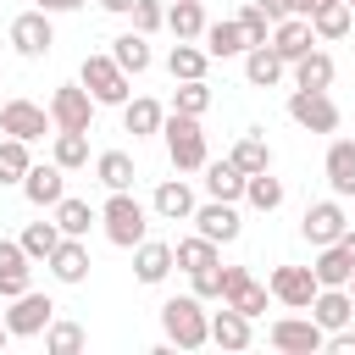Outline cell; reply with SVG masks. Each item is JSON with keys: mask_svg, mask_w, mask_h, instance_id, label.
Returning <instances> with one entry per match:
<instances>
[{"mask_svg": "<svg viewBox=\"0 0 355 355\" xmlns=\"http://www.w3.org/2000/svg\"><path fill=\"white\" fill-rule=\"evenodd\" d=\"M200 44L222 61V55H244L250 50V39H244V28H239V17H227V22H205V33H200Z\"/></svg>", "mask_w": 355, "mask_h": 355, "instance_id": "obj_26", "label": "cell"}, {"mask_svg": "<svg viewBox=\"0 0 355 355\" xmlns=\"http://www.w3.org/2000/svg\"><path fill=\"white\" fill-rule=\"evenodd\" d=\"M11 44H17V55H28V61H39V55H50V44H55V28H50V11H22V17H11Z\"/></svg>", "mask_w": 355, "mask_h": 355, "instance_id": "obj_11", "label": "cell"}, {"mask_svg": "<svg viewBox=\"0 0 355 355\" xmlns=\"http://www.w3.org/2000/svg\"><path fill=\"white\" fill-rule=\"evenodd\" d=\"M338 244H344V250L355 255V227H344V239H338Z\"/></svg>", "mask_w": 355, "mask_h": 355, "instance_id": "obj_52", "label": "cell"}, {"mask_svg": "<svg viewBox=\"0 0 355 355\" xmlns=\"http://www.w3.org/2000/svg\"><path fill=\"white\" fill-rule=\"evenodd\" d=\"M55 227H61L67 239H83V233L94 227V205H89V200H72V194H67V200L55 205Z\"/></svg>", "mask_w": 355, "mask_h": 355, "instance_id": "obj_36", "label": "cell"}, {"mask_svg": "<svg viewBox=\"0 0 355 355\" xmlns=\"http://www.w3.org/2000/svg\"><path fill=\"white\" fill-rule=\"evenodd\" d=\"M0 78H6V67H0Z\"/></svg>", "mask_w": 355, "mask_h": 355, "instance_id": "obj_56", "label": "cell"}, {"mask_svg": "<svg viewBox=\"0 0 355 355\" xmlns=\"http://www.w3.org/2000/svg\"><path fill=\"white\" fill-rule=\"evenodd\" d=\"M67 166H28V178H22V194H28V205H61L67 200V178H61Z\"/></svg>", "mask_w": 355, "mask_h": 355, "instance_id": "obj_17", "label": "cell"}, {"mask_svg": "<svg viewBox=\"0 0 355 355\" xmlns=\"http://www.w3.org/2000/svg\"><path fill=\"white\" fill-rule=\"evenodd\" d=\"M227 161H233L244 178H250V172H266V166H272V144H266L261 133H244V139L233 144V155H227Z\"/></svg>", "mask_w": 355, "mask_h": 355, "instance_id": "obj_32", "label": "cell"}, {"mask_svg": "<svg viewBox=\"0 0 355 355\" xmlns=\"http://www.w3.org/2000/svg\"><path fill=\"white\" fill-rule=\"evenodd\" d=\"M55 322V300L50 294H17L11 300V311H6V327H11V338H39L44 327Z\"/></svg>", "mask_w": 355, "mask_h": 355, "instance_id": "obj_8", "label": "cell"}, {"mask_svg": "<svg viewBox=\"0 0 355 355\" xmlns=\"http://www.w3.org/2000/svg\"><path fill=\"white\" fill-rule=\"evenodd\" d=\"M311 316H316L327 333H333V327H349V316H355V294H349V288H316Z\"/></svg>", "mask_w": 355, "mask_h": 355, "instance_id": "obj_23", "label": "cell"}, {"mask_svg": "<svg viewBox=\"0 0 355 355\" xmlns=\"http://www.w3.org/2000/svg\"><path fill=\"white\" fill-rule=\"evenodd\" d=\"M33 6H39V11H78L83 0H33Z\"/></svg>", "mask_w": 355, "mask_h": 355, "instance_id": "obj_50", "label": "cell"}, {"mask_svg": "<svg viewBox=\"0 0 355 355\" xmlns=\"http://www.w3.org/2000/svg\"><path fill=\"white\" fill-rule=\"evenodd\" d=\"M166 28H172V39H200V33H205L200 0H172V6H166Z\"/></svg>", "mask_w": 355, "mask_h": 355, "instance_id": "obj_34", "label": "cell"}, {"mask_svg": "<svg viewBox=\"0 0 355 355\" xmlns=\"http://www.w3.org/2000/svg\"><path fill=\"white\" fill-rule=\"evenodd\" d=\"M344 6H349V11H355V0H344Z\"/></svg>", "mask_w": 355, "mask_h": 355, "instance_id": "obj_55", "label": "cell"}, {"mask_svg": "<svg viewBox=\"0 0 355 355\" xmlns=\"http://www.w3.org/2000/svg\"><path fill=\"white\" fill-rule=\"evenodd\" d=\"M189 277H194V294L200 300H222V261H211V266H200Z\"/></svg>", "mask_w": 355, "mask_h": 355, "instance_id": "obj_46", "label": "cell"}, {"mask_svg": "<svg viewBox=\"0 0 355 355\" xmlns=\"http://www.w3.org/2000/svg\"><path fill=\"white\" fill-rule=\"evenodd\" d=\"M283 67H288V61H283L272 44H250V50H244V78H250L255 89H272V83H283Z\"/></svg>", "mask_w": 355, "mask_h": 355, "instance_id": "obj_24", "label": "cell"}, {"mask_svg": "<svg viewBox=\"0 0 355 355\" xmlns=\"http://www.w3.org/2000/svg\"><path fill=\"white\" fill-rule=\"evenodd\" d=\"M172 255H178V266H183V272H200V266H211V261H216V239H205V233L178 239V244H172Z\"/></svg>", "mask_w": 355, "mask_h": 355, "instance_id": "obj_39", "label": "cell"}, {"mask_svg": "<svg viewBox=\"0 0 355 355\" xmlns=\"http://www.w3.org/2000/svg\"><path fill=\"white\" fill-rule=\"evenodd\" d=\"M94 178H100L105 189H133V155H128V150L94 155Z\"/></svg>", "mask_w": 355, "mask_h": 355, "instance_id": "obj_33", "label": "cell"}, {"mask_svg": "<svg viewBox=\"0 0 355 355\" xmlns=\"http://www.w3.org/2000/svg\"><path fill=\"white\" fill-rule=\"evenodd\" d=\"M100 6H105V11H116V17H128V11L139 6V0H100Z\"/></svg>", "mask_w": 355, "mask_h": 355, "instance_id": "obj_51", "label": "cell"}, {"mask_svg": "<svg viewBox=\"0 0 355 355\" xmlns=\"http://www.w3.org/2000/svg\"><path fill=\"white\" fill-rule=\"evenodd\" d=\"M266 300H272V288L255 283L250 266H222V305H233V311H244V316L255 322V316L266 311Z\"/></svg>", "mask_w": 355, "mask_h": 355, "instance_id": "obj_7", "label": "cell"}, {"mask_svg": "<svg viewBox=\"0 0 355 355\" xmlns=\"http://www.w3.org/2000/svg\"><path fill=\"white\" fill-rule=\"evenodd\" d=\"M333 83V55L327 50H305L294 61V89H327Z\"/></svg>", "mask_w": 355, "mask_h": 355, "instance_id": "obj_31", "label": "cell"}, {"mask_svg": "<svg viewBox=\"0 0 355 355\" xmlns=\"http://www.w3.org/2000/svg\"><path fill=\"white\" fill-rule=\"evenodd\" d=\"M349 22H355V11L344 6V0H327L316 17H311V28H316V39H344L349 33Z\"/></svg>", "mask_w": 355, "mask_h": 355, "instance_id": "obj_40", "label": "cell"}, {"mask_svg": "<svg viewBox=\"0 0 355 355\" xmlns=\"http://www.w3.org/2000/svg\"><path fill=\"white\" fill-rule=\"evenodd\" d=\"M172 266H178L172 244H161V239H144V244H133V277H139V283H161Z\"/></svg>", "mask_w": 355, "mask_h": 355, "instance_id": "obj_20", "label": "cell"}, {"mask_svg": "<svg viewBox=\"0 0 355 355\" xmlns=\"http://www.w3.org/2000/svg\"><path fill=\"white\" fill-rule=\"evenodd\" d=\"M288 116H294L305 133H333V128H338V105L327 100V89H294V94H288Z\"/></svg>", "mask_w": 355, "mask_h": 355, "instance_id": "obj_9", "label": "cell"}, {"mask_svg": "<svg viewBox=\"0 0 355 355\" xmlns=\"http://www.w3.org/2000/svg\"><path fill=\"white\" fill-rule=\"evenodd\" d=\"M250 316L244 311H233V305H222L216 316H211V344H222V349H250Z\"/></svg>", "mask_w": 355, "mask_h": 355, "instance_id": "obj_25", "label": "cell"}, {"mask_svg": "<svg viewBox=\"0 0 355 355\" xmlns=\"http://www.w3.org/2000/svg\"><path fill=\"white\" fill-rule=\"evenodd\" d=\"M322 166H327V183H333V194H338V200H349V194H355V139H333Z\"/></svg>", "mask_w": 355, "mask_h": 355, "instance_id": "obj_21", "label": "cell"}, {"mask_svg": "<svg viewBox=\"0 0 355 355\" xmlns=\"http://www.w3.org/2000/svg\"><path fill=\"white\" fill-rule=\"evenodd\" d=\"M327 355H355V333L349 327H333L327 333Z\"/></svg>", "mask_w": 355, "mask_h": 355, "instance_id": "obj_47", "label": "cell"}, {"mask_svg": "<svg viewBox=\"0 0 355 355\" xmlns=\"http://www.w3.org/2000/svg\"><path fill=\"white\" fill-rule=\"evenodd\" d=\"M61 239H67V233H61L55 222H28V227H22V250H28L33 261H50Z\"/></svg>", "mask_w": 355, "mask_h": 355, "instance_id": "obj_38", "label": "cell"}, {"mask_svg": "<svg viewBox=\"0 0 355 355\" xmlns=\"http://www.w3.org/2000/svg\"><path fill=\"white\" fill-rule=\"evenodd\" d=\"M205 61H211V50H200V39H178L172 44V55H166V72L183 83V78H205Z\"/></svg>", "mask_w": 355, "mask_h": 355, "instance_id": "obj_28", "label": "cell"}, {"mask_svg": "<svg viewBox=\"0 0 355 355\" xmlns=\"http://www.w3.org/2000/svg\"><path fill=\"white\" fill-rule=\"evenodd\" d=\"M205 194L211 200H244V172L233 161H205Z\"/></svg>", "mask_w": 355, "mask_h": 355, "instance_id": "obj_30", "label": "cell"}, {"mask_svg": "<svg viewBox=\"0 0 355 355\" xmlns=\"http://www.w3.org/2000/svg\"><path fill=\"white\" fill-rule=\"evenodd\" d=\"M283 6H288V17H316L327 0H283Z\"/></svg>", "mask_w": 355, "mask_h": 355, "instance_id": "obj_48", "label": "cell"}, {"mask_svg": "<svg viewBox=\"0 0 355 355\" xmlns=\"http://www.w3.org/2000/svg\"><path fill=\"white\" fill-rule=\"evenodd\" d=\"M266 288H272V300L277 305H288V311H311V300H316V272L311 266H277L272 277H266Z\"/></svg>", "mask_w": 355, "mask_h": 355, "instance_id": "obj_10", "label": "cell"}, {"mask_svg": "<svg viewBox=\"0 0 355 355\" xmlns=\"http://www.w3.org/2000/svg\"><path fill=\"white\" fill-rule=\"evenodd\" d=\"M44 349H50V355L83 349V327H78V322H50V327H44Z\"/></svg>", "mask_w": 355, "mask_h": 355, "instance_id": "obj_43", "label": "cell"}, {"mask_svg": "<svg viewBox=\"0 0 355 355\" xmlns=\"http://www.w3.org/2000/svg\"><path fill=\"white\" fill-rule=\"evenodd\" d=\"M161 133H166V155H172L178 172H200V166H205V133H200V116L172 111V116L161 122Z\"/></svg>", "mask_w": 355, "mask_h": 355, "instance_id": "obj_4", "label": "cell"}, {"mask_svg": "<svg viewBox=\"0 0 355 355\" xmlns=\"http://www.w3.org/2000/svg\"><path fill=\"white\" fill-rule=\"evenodd\" d=\"M78 83L94 94V105H128V72L116 67V55H83L78 67Z\"/></svg>", "mask_w": 355, "mask_h": 355, "instance_id": "obj_3", "label": "cell"}, {"mask_svg": "<svg viewBox=\"0 0 355 355\" xmlns=\"http://www.w3.org/2000/svg\"><path fill=\"white\" fill-rule=\"evenodd\" d=\"M311 272H316L322 288H349V277H355V255H349L344 244H322L316 261H311Z\"/></svg>", "mask_w": 355, "mask_h": 355, "instance_id": "obj_18", "label": "cell"}, {"mask_svg": "<svg viewBox=\"0 0 355 355\" xmlns=\"http://www.w3.org/2000/svg\"><path fill=\"white\" fill-rule=\"evenodd\" d=\"M244 200H250L255 211H277V205H283V183L272 178V166H266V172H250V178H244Z\"/></svg>", "mask_w": 355, "mask_h": 355, "instance_id": "obj_35", "label": "cell"}, {"mask_svg": "<svg viewBox=\"0 0 355 355\" xmlns=\"http://www.w3.org/2000/svg\"><path fill=\"white\" fill-rule=\"evenodd\" d=\"M266 344L283 355H316V349H327V327L316 316H277L266 327Z\"/></svg>", "mask_w": 355, "mask_h": 355, "instance_id": "obj_5", "label": "cell"}, {"mask_svg": "<svg viewBox=\"0 0 355 355\" xmlns=\"http://www.w3.org/2000/svg\"><path fill=\"white\" fill-rule=\"evenodd\" d=\"M161 122H166V111H161L155 100H144V94L122 105V128H128L133 139H150V133H161Z\"/></svg>", "mask_w": 355, "mask_h": 355, "instance_id": "obj_29", "label": "cell"}, {"mask_svg": "<svg viewBox=\"0 0 355 355\" xmlns=\"http://www.w3.org/2000/svg\"><path fill=\"white\" fill-rule=\"evenodd\" d=\"M239 28H244V39H250V44H266V39H272V17H266L255 0L239 11Z\"/></svg>", "mask_w": 355, "mask_h": 355, "instance_id": "obj_44", "label": "cell"}, {"mask_svg": "<svg viewBox=\"0 0 355 355\" xmlns=\"http://www.w3.org/2000/svg\"><path fill=\"white\" fill-rule=\"evenodd\" d=\"M150 211H155V216H166V222H194V189H189L183 178H166V183L155 189Z\"/></svg>", "mask_w": 355, "mask_h": 355, "instance_id": "obj_19", "label": "cell"}, {"mask_svg": "<svg viewBox=\"0 0 355 355\" xmlns=\"http://www.w3.org/2000/svg\"><path fill=\"white\" fill-rule=\"evenodd\" d=\"M6 338H11V327H6V311H0V349H6Z\"/></svg>", "mask_w": 355, "mask_h": 355, "instance_id": "obj_53", "label": "cell"}, {"mask_svg": "<svg viewBox=\"0 0 355 355\" xmlns=\"http://www.w3.org/2000/svg\"><path fill=\"white\" fill-rule=\"evenodd\" d=\"M111 55H116L122 72L139 78V72L150 67V33H139V28H133V33H116V39H111Z\"/></svg>", "mask_w": 355, "mask_h": 355, "instance_id": "obj_27", "label": "cell"}, {"mask_svg": "<svg viewBox=\"0 0 355 355\" xmlns=\"http://www.w3.org/2000/svg\"><path fill=\"white\" fill-rule=\"evenodd\" d=\"M55 128V116L44 111V105H33V100H6L0 105V133H11V139H44Z\"/></svg>", "mask_w": 355, "mask_h": 355, "instance_id": "obj_12", "label": "cell"}, {"mask_svg": "<svg viewBox=\"0 0 355 355\" xmlns=\"http://www.w3.org/2000/svg\"><path fill=\"white\" fill-rule=\"evenodd\" d=\"M316 44V28H311V17H283V22H272V50L294 67L305 50Z\"/></svg>", "mask_w": 355, "mask_h": 355, "instance_id": "obj_15", "label": "cell"}, {"mask_svg": "<svg viewBox=\"0 0 355 355\" xmlns=\"http://www.w3.org/2000/svg\"><path fill=\"white\" fill-rule=\"evenodd\" d=\"M349 294H355V277H349Z\"/></svg>", "mask_w": 355, "mask_h": 355, "instance_id": "obj_54", "label": "cell"}, {"mask_svg": "<svg viewBox=\"0 0 355 355\" xmlns=\"http://www.w3.org/2000/svg\"><path fill=\"white\" fill-rule=\"evenodd\" d=\"M161 333H166V344H178V349H200V344H211L205 300H200V294H172V300L161 305Z\"/></svg>", "mask_w": 355, "mask_h": 355, "instance_id": "obj_1", "label": "cell"}, {"mask_svg": "<svg viewBox=\"0 0 355 355\" xmlns=\"http://www.w3.org/2000/svg\"><path fill=\"white\" fill-rule=\"evenodd\" d=\"M44 266L55 272V283H83V277H89V244H83V239H61Z\"/></svg>", "mask_w": 355, "mask_h": 355, "instance_id": "obj_22", "label": "cell"}, {"mask_svg": "<svg viewBox=\"0 0 355 355\" xmlns=\"http://www.w3.org/2000/svg\"><path fill=\"white\" fill-rule=\"evenodd\" d=\"M55 166H89V133H55V155H50Z\"/></svg>", "mask_w": 355, "mask_h": 355, "instance_id": "obj_42", "label": "cell"}, {"mask_svg": "<svg viewBox=\"0 0 355 355\" xmlns=\"http://www.w3.org/2000/svg\"><path fill=\"white\" fill-rule=\"evenodd\" d=\"M205 105H211L205 78H183V83H178V94H172V111H183V116H205Z\"/></svg>", "mask_w": 355, "mask_h": 355, "instance_id": "obj_41", "label": "cell"}, {"mask_svg": "<svg viewBox=\"0 0 355 355\" xmlns=\"http://www.w3.org/2000/svg\"><path fill=\"white\" fill-rule=\"evenodd\" d=\"M128 17H133V28H139V33H155V28H166V6H161V0H139Z\"/></svg>", "mask_w": 355, "mask_h": 355, "instance_id": "obj_45", "label": "cell"}, {"mask_svg": "<svg viewBox=\"0 0 355 355\" xmlns=\"http://www.w3.org/2000/svg\"><path fill=\"white\" fill-rule=\"evenodd\" d=\"M100 222H105V239H111L116 250H133V244H144V233H150V211H144L128 189H111Z\"/></svg>", "mask_w": 355, "mask_h": 355, "instance_id": "obj_2", "label": "cell"}, {"mask_svg": "<svg viewBox=\"0 0 355 355\" xmlns=\"http://www.w3.org/2000/svg\"><path fill=\"white\" fill-rule=\"evenodd\" d=\"M33 255L22 250V239H0V294L6 300H17V294H28V266Z\"/></svg>", "mask_w": 355, "mask_h": 355, "instance_id": "obj_16", "label": "cell"}, {"mask_svg": "<svg viewBox=\"0 0 355 355\" xmlns=\"http://www.w3.org/2000/svg\"><path fill=\"white\" fill-rule=\"evenodd\" d=\"M344 227H349V216H344V205L338 200H316V205H305V222H300V233L322 250V244H338L344 239Z\"/></svg>", "mask_w": 355, "mask_h": 355, "instance_id": "obj_13", "label": "cell"}, {"mask_svg": "<svg viewBox=\"0 0 355 355\" xmlns=\"http://www.w3.org/2000/svg\"><path fill=\"white\" fill-rule=\"evenodd\" d=\"M28 166H33V155H28V139H0V183H22L28 178Z\"/></svg>", "mask_w": 355, "mask_h": 355, "instance_id": "obj_37", "label": "cell"}, {"mask_svg": "<svg viewBox=\"0 0 355 355\" xmlns=\"http://www.w3.org/2000/svg\"><path fill=\"white\" fill-rule=\"evenodd\" d=\"M50 116H55V133H89L94 122V94L83 83H61L50 94Z\"/></svg>", "mask_w": 355, "mask_h": 355, "instance_id": "obj_6", "label": "cell"}, {"mask_svg": "<svg viewBox=\"0 0 355 355\" xmlns=\"http://www.w3.org/2000/svg\"><path fill=\"white\" fill-rule=\"evenodd\" d=\"M194 227H200L205 239H216V244H233V239L244 233V222H239L233 200H211V205H194Z\"/></svg>", "mask_w": 355, "mask_h": 355, "instance_id": "obj_14", "label": "cell"}, {"mask_svg": "<svg viewBox=\"0 0 355 355\" xmlns=\"http://www.w3.org/2000/svg\"><path fill=\"white\" fill-rule=\"evenodd\" d=\"M255 6H261L272 22H283V17H288V6H283V0H255Z\"/></svg>", "mask_w": 355, "mask_h": 355, "instance_id": "obj_49", "label": "cell"}]
</instances>
